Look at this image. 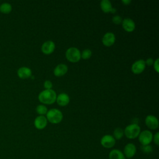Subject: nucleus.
Masks as SVG:
<instances>
[{
    "label": "nucleus",
    "mask_w": 159,
    "mask_h": 159,
    "mask_svg": "<svg viewBox=\"0 0 159 159\" xmlns=\"http://www.w3.org/2000/svg\"><path fill=\"white\" fill-rule=\"evenodd\" d=\"M47 119L52 124H58L63 119L62 112L57 109H51L47 112Z\"/></svg>",
    "instance_id": "nucleus-3"
},
{
    "label": "nucleus",
    "mask_w": 159,
    "mask_h": 159,
    "mask_svg": "<svg viewBox=\"0 0 159 159\" xmlns=\"http://www.w3.org/2000/svg\"><path fill=\"white\" fill-rule=\"evenodd\" d=\"M68 71V66L63 63L58 64L53 70V74L56 76H62L66 73Z\"/></svg>",
    "instance_id": "nucleus-16"
},
{
    "label": "nucleus",
    "mask_w": 159,
    "mask_h": 159,
    "mask_svg": "<svg viewBox=\"0 0 159 159\" xmlns=\"http://www.w3.org/2000/svg\"><path fill=\"white\" fill-rule=\"evenodd\" d=\"M55 48V43L52 40H48L45 42L41 47L42 52L45 55H49L53 52Z\"/></svg>",
    "instance_id": "nucleus-10"
},
{
    "label": "nucleus",
    "mask_w": 159,
    "mask_h": 159,
    "mask_svg": "<svg viewBox=\"0 0 159 159\" xmlns=\"http://www.w3.org/2000/svg\"><path fill=\"white\" fill-rule=\"evenodd\" d=\"M138 139L141 145H150L152 142L153 134L148 130H145L140 132Z\"/></svg>",
    "instance_id": "nucleus-5"
},
{
    "label": "nucleus",
    "mask_w": 159,
    "mask_h": 159,
    "mask_svg": "<svg viewBox=\"0 0 159 159\" xmlns=\"http://www.w3.org/2000/svg\"><path fill=\"white\" fill-rule=\"evenodd\" d=\"M109 159H125L123 152L117 148L112 149L109 153Z\"/></svg>",
    "instance_id": "nucleus-18"
},
{
    "label": "nucleus",
    "mask_w": 159,
    "mask_h": 159,
    "mask_svg": "<svg viewBox=\"0 0 159 159\" xmlns=\"http://www.w3.org/2000/svg\"><path fill=\"white\" fill-rule=\"evenodd\" d=\"M158 60L159 59L158 58H157L155 60V61H154L153 62V68H154V70L155 71L157 72V73H158L159 72V65H158Z\"/></svg>",
    "instance_id": "nucleus-27"
},
{
    "label": "nucleus",
    "mask_w": 159,
    "mask_h": 159,
    "mask_svg": "<svg viewBox=\"0 0 159 159\" xmlns=\"http://www.w3.org/2000/svg\"><path fill=\"white\" fill-rule=\"evenodd\" d=\"M116 41V36L112 32H107L104 35L102 39V42L103 45L106 47H110Z\"/></svg>",
    "instance_id": "nucleus-11"
},
{
    "label": "nucleus",
    "mask_w": 159,
    "mask_h": 159,
    "mask_svg": "<svg viewBox=\"0 0 159 159\" xmlns=\"http://www.w3.org/2000/svg\"><path fill=\"white\" fill-rule=\"evenodd\" d=\"M56 101L59 106H65L69 103L70 97L66 93H60L58 96H57Z\"/></svg>",
    "instance_id": "nucleus-17"
},
{
    "label": "nucleus",
    "mask_w": 159,
    "mask_h": 159,
    "mask_svg": "<svg viewBox=\"0 0 159 159\" xmlns=\"http://www.w3.org/2000/svg\"><path fill=\"white\" fill-rule=\"evenodd\" d=\"M36 111L37 112L40 114V116H43L44 114H46L47 112V108L46 106L42 104L38 105L36 107Z\"/></svg>",
    "instance_id": "nucleus-21"
},
{
    "label": "nucleus",
    "mask_w": 159,
    "mask_h": 159,
    "mask_svg": "<svg viewBox=\"0 0 159 159\" xmlns=\"http://www.w3.org/2000/svg\"><path fill=\"white\" fill-rule=\"evenodd\" d=\"M152 140L153 141L154 143L157 145L158 146L159 145V132H156L154 135H153V139Z\"/></svg>",
    "instance_id": "nucleus-25"
},
{
    "label": "nucleus",
    "mask_w": 159,
    "mask_h": 159,
    "mask_svg": "<svg viewBox=\"0 0 159 159\" xmlns=\"http://www.w3.org/2000/svg\"><path fill=\"white\" fill-rule=\"evenodd\" d=\"M145 66L146 65L145 61L142 59H140L135 61L132 64L131 70L134 74H140L144 71Z\"/></svg>",
    "instance_id": "nucleus-8"
},
{
    "label": "nucleus",
    "mask_w": 159,
    "mask_h": 159,
    "mask_svg": "<svg viewBox=\"0 0 159 159\" xmlns=\"http://www.w3.org/2000/svg\"><path fill=\"white\" fill-rule=\"evenodd\" d=\"M122 19L120 16H113L112 19V20L113 22V23H114L115 24H121L122 22Z\"/></svg>",
    "instance_id": "nucleus-24"
},
{
    "label": "nucleus",
    "mask_w": 159,
    "mask_h": 159,
    "mask_svg": "<svg viewBox=\"0 0 159 159\" xmlns=\"http://www.w3.org/2000/svg\"><path fill=\"white\" fill-rule=\"evenodd\" d=\"M140 132V127L137 124H131L128 125L124 130V134L127 139H134L138 137Z\"/></svg>",
    "instance_id": "nucleus-2"
},
{
    "label": "nucleus",
    "mask_w": 159,
    "mask_h": 159,
    "mask_svg": "<svg viewBox=\"0 0 159 159\" xmlns=\"http://www.w3.org/2000/svg\"><path fill=\"white\" fill-rule=\"evenodd\" d=\"M140 149L142 152L144 153L149 154L153 152V147L150 145H141Z\"/></svg>",
    "instance_id": "nucleus-22"
},
{
    "label": "nucleus",
    "mask_w": 159,
    "mask_h": 159,
    "mask_svg": "<svg viewBox=\"0 0 159 159\" xmlns=\"http://www.w3.org/2000/svg\"><path fill=\"white\" fill-rule=\"evenodd\" d=\"M145 65H147L148 66H151L153 64L154 61H153V59L152 58H148L146 60V61H145Z\"/></svg>",
    "instance_id": "nucleus-28"
},
{
    "label": "nucleus",
    "mask_w": 159,
    "mask_h": 159,
    "mask_svg": "<svg viewBox=\"0 0 159 159\" xmlns=\"http://www.w3.org/2000/svg\"><path fill=\"white\" fill-rule=\"evenodd\" d=\"M12 11V6L8 2H4L0 5V11L4 14H9Z\"/></svg>",
    "instance_id": "nucleus-19"
},
{
    "label": "nucleus",
    "mask_w": 159,
    "mask_h": 159,
    "mask_svg": "<svg viewBox=\"0 0 159 159\" xmlns=\"http://www.w3.org/2000/svg\"><path fill=\"white\" fill-rule=\"evenodd\" d=\"M17 75L21 79H27L31 76L32 70L26 66L20 67L17 70Z\"/></svg>",
    "instance_id": "nucleus-15"
},
{
    "label": "nucleus",
    "mask_w": 159,
    "mask_h": 159,
    "mask_svg": "<svg viewBox=\"0 0 159 159\" xmlns=\"http://www.w3.org/2000/svg\"><path fill=\"white\" fill-rule=\"evenodd\" d=\"M123 153L125 158H132L134 157L137 152V148L134 143H127L123 150Z\"/></svg>",
    "instance_id": "nucleus-6"
},
{
    "label": "nucleus",
    "mask_w": 159,
    "mask_h": 159,
    "mask_svg": "<svg viewBox=\"0 0 159 159\" xmlns=\"http://www.w3.org/2000/svg\"><path fill=\"white\" fill-rule=\"evenodd\" d=\"M91 55H92V52L91 50L85 49L81 53V58H82L84 60H87L91 57Z\"/></svg>",
    "instance_id": "nucleus-23"
},
{
    "label": "nucleus",
    "mask_w": 159,
    "mask_h": 159,
    "mask_svg": "<svg viewBox=\"0 0 159 159\" xmlns=\"http://www.w3.org/2000/svg\"><path fill=\"white\" fill-rule=\"evenodd\" d=\"M47 124V119L44 116H39L34 120L35 127L39 130L43 129Z\"/></svg>",
    "instance_id": "nucleus-13"
},
{
    "label": "nucleus",
    "mask_w": 159,
    "mask_h": 159,
    "mask_svg": "<svg viewBox=\"0 0 159 159\" xmlns=\"http://www.w3.org/2000/svg\"><path fill=\"white\" fill-rule=\"evenodd\" d=\"M101 145L106 148H111L116 144V140L111 135H105L101 139Z\"/></svg>",
    "instance_id": "nucleus-7"
},
{
    "label": "nucleus",
    "mask_w": 159,
    "mask_h": 159,
    "mask_svg": "<svg viewBox=\"0 0 159 159\" xmlns=\"http://www.w3.org/2000/svg\"><path fill=\"white\" fill-rule=\"evenodd\" d=\"M145 122L147 127L151 130H156L158 127V119L154 116H147L145 119Z\"/></svg>",
    "instance_id": "nucleus-9"
},
{
    "label": "nucleus",
    "mask_w": 159,
    "mask_h": 159,
    "mask_svg": "<svg viewBox=\"0 0 159 159\" xmlns=\"http://www.w3.org/2000/svg\"><path fill=\"white\" fill-rule=\"evenodd\" d=\"M39 100L45 104H52L56 101L57 94L53 89H45L40 92L38 96Z\"/></svg>",
    "instance_id": "nucleus-1"
},
{
    "label": "nucleus",
    "mask_w": 159,
    "mask_h": 159,
    "mask_svg": "<svg viewBox=\"0 0 159 159\" xmlns=\"http://www.w3.org/2000/svg\"><path fill=\"white\" fill-rule=\"evenodd\" d=\"M126 159V158H125ZM127 159H132V158H127Z\"/></svg>",
    "instance_id": "nucleus-30"
},
{
    "label": "nucleus",
    "mask_w": 159,
    "mask_h": 159,
    "mask_svg": "<svg viewBox=\"0 0 159 159\" xmlns=\"http://www.w3.org/2000/svg\"><path fill=\"white\" fill-rule=\"evenodd\" d=\"M65 56L68 61L75 63L80 61L81 58V52L80 50L76 47H70L66 50Z\"/></svg>",
    "instance_id": "nucleus-4"
},
{
    "label": "nucleus",
    "mask_w": 159,
    "mask_h": 159,
    "mask_svg": "<svg viewBox=\"0 0 159 159\" xmlns=\"http://www.w3.org/2000/svg\"><path fill=\"white\" fill-rule=\"evenodd\" d=\"M100 6L102 11L105 13H114L116 12V9L115 8H112L111 2L109 0H102L100 2Z\"/></svg>",
    "instance_id": "nucleus-14"
},
{
    "label": "nucleus",
    "mask_w": 159,
    "mask_h": 159,
    "mask_svg": "<svg viewBox=\"0 0 159 159\" xmlns=\"http://www.w3.org/2000/svg\"><path fill=\"white\" fill-rule=\"evenodd\" d=\"M43 86L46 89H51L53 86L52 83L49 80H46L43 83Z\"/></svg>",
    "instance_id": "nucleus-26"
},
{
    "label": "nucleus",
    "mask_w": 159,
    "mask_h": 159,
    "mask_svg": "<svg viewBox=\"0 0 159 159\" xmlns=\"http://www.w3.org/2000/svg\"><path fill=\"white\" fill-rule=\"evenodd\" d=\"M124 135V134L123 129L120 127H117L114 129L112 136L115 139V140H120L123 137Z\"/></svg>",
    "instance_id": "nucleus-20"
},
{
    "label": "nucleus",
    "mask_w": 159,
    "mask_h": 159,
    "mask_svg": "<svg viewBox=\"0 0 159 159\" xmlns=\"http://www.w3.org/2000/svg\"><path fill=\"white\" fill-rule=\"evenodd\" d=\"M122 25L123 29L128 32H131L134 31L135 28V24L134 21L130 18H125L123 19L122 22Z\"/></svg>",
    "instance_id": "nucleus-12"
},
{
    "label": "nucleus",
    "mask_w": 159,
    "mask_h": 159,
    "mask_svg": "<svg viewBox=\"0 0 159 159\" xmlns=\"http://www.w3.org/2000/svg\"><path fill=\"white\" fill-rule=\"evenodd\" d=\"M122 2L124 4V5H128L131 2L130 0H122Z\"/></svg>",
    "instance_id": "nucleus-29"
}]
</instances>
